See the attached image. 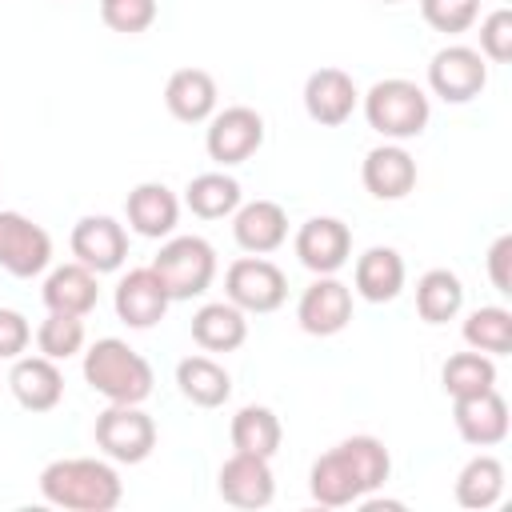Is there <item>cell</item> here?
<instances>
[{
  "label": "cell",
  "instance_id": "cell-1",
  "mask_svg": "<svg viewBox=\"0 0 512 512\" xmlns=\"http://www.w3.org/2000/svg\"><path fill=\"white\" fill-rule=\"evenodd\" d=\"M392 472V456L376 436H348L324 456H316L308 472L312 500L324 508H348L360 496L376 492Z\"/></svg>",
  "mask_w": 512,
  "mask_h": 512
},
{
  "label": "cell",
  "instance_id": "cell-2",
  "mask_svg": "<svg viewBox=\"0 0 512 512\" xmlns=\"http://www.w3.org/2000/svg\"><path fill=\"white\" fill-rule=\"evenodd\" d=\"M40 496L68 512H112L124 500V484L108 460L68 456L40 472Z\"/></svg>",
  "mask_w": 512,
  "mask_h": 512
},
{
  "label": "cell",
  "instance_id": "cell-3",
  "mask_svg": "<svg viewBox=\"0 0 512 512\" xmlns=\"http://www.w3.org/2000/svg\"><path fill=\"white\" fill-rule=\"evenodd\" d=\"M84 380L108 404H144L156 384L152 364L116 336H104L84 352Z\"/></svg>",
  "mask_w": 512,
  "mask_h": 512
},
{
  "label": "cell",
  "instance_id": "cell-4",
  "mask_svg": "<svg viewBox=\"0 0 512 512\" xmlns=\"http://www.w3.org/2000/svg\"><path fill=\"white\" fill-rule=\"evenodd\" d=\"M428 116H432V104H428V92L416 80L388 76V80H376L364 92V120L384 140H412V136H420L428 128Z\"/></svg>",
  "mask_w": 512,
  "mask_h": 512
},
{
  "label": "cell",
  "instance_id": "cell-5",
  "mask_svg": "<svg viewBox=\"0 0 512 512\" xmlns=\"http://www.w3.org/2000/svg\"><path fill=\"white\" fill-rule=\"evenodd\" d=\"M152 272L160 276V284L168 288L172 300H192L204 296L216 280V252L204 236H172L168 244H160Z\"/></svg>",
  "mask_w": 512,
  "mask_h": 512
},
{
  "label": "cell",
  "instance_id": "cell-6",
  "mask_svg": "<svg viewBox=\"0 0 512 512\" xmlns=\"http://www.w3.org/2000/svg\"><path fill=\"white\" fill-rule=\"evenodd\" d=\"M96 448L116 464H140L156 448V424L140 404H108L96 416Z\"/></svg>",
  "mask_w": 512,
  "mask_h": 512
},
{
  "label": "cell",
  "instance_id": "cell-7",
  "mask_svg": "<svg viewBox=\"0 0 512 512\" xmlns=\"http://www.w3.org/2000/svg\"><path fill=\"white\" fill-rule=\"evenodd\" d=\"M224 296L240 312L264 316V312H276L288 300V276L264 256H240L224 272Z\"/></svg>",
  "mask_w": 512,
  "mask_h": 512
},
{
  "label": "cell",
  "instance_id": "cell-8",
  "mask_svg": "<svg viewBox=\"0 0 512 512\" xmlns=\"http://www.w3.org/2000/svg\"><path fill=\"white\" fill-rule=\"evenodd\" d=\"M264 144V116L248 104H232L224 112L208 116V136L204 148L220 168L244 164L248 156H256V148Z\"/></svg>",
  "mask_w": 512,
  "mask_h": 512
},
{
  "label": "cell",
  "instance_id": "cell-9",
  "mask_svg": "<svg viewBox=\"0 0 512 512\" xmlns=\"http://www.w3.org/2000/svg\"><path fill=\"white\" fill-rule=\"evenodd\" d=\"M52 264V236L24 212H0V268L16 280H32Z\"/></svg>",
  "mask_w": 512,
  "mask_h": 512
},
{
  "label": "cell",
  "instance_id": "cell-10",
  "mask_svg": "<svg viewBox=\"0 0 512 512\" xmlns=\"http://www.w3.org/2000/svg\"><path fill=\"white\" fill-rule=\"evenodd\" d=\"M484 84H488V64L468 44H448L428 64V88L444 104H468L484 92Z\"/></svg>",
  "mask_w": 512,
  "mask_h": 512
},
{
  "label": "cell",
  "instance_id": "cell-11",
  "mask_svg": "<svg viewBox=\"0 0 512 512\" xmlns=\"http://www.w3.org/2000/svg\"><path fill=\"white\" fill-rule=\"evenodd\" d=\"M296 256L316 276H336L352 256V228L336 216H312L296 232Z\"/></svg>",
  "mask_w": 512,
  "mask_h": 512
},
{
  "label": "cell",
  "instance_id": "cell-12",
  "mask_svg": "<svg viewBox=\"0 0 512 512\" xmlns=\"http://www.w3.org/2000/svg\"><path fill=\"white\" fill-rule=\"evenodd\" d=\"M296 320L308 336H336L352 320V288L336 276H316L296 304Z\"/></svg>",
  "mask_w": 512,
  "mask_h": 512
},
{
  "label": "cell",
  "instance_id": "cell-13",
  "mask_svg": "<svg viewBox=\"0 0 512 512\" xmlns=\"http://www.w3.org/2000/svg\"><path fill=\"white\" fill-rule=\"evenodd\" d=\"M216 488H220L224 504H232V508H268L276 496L272 464L264 456H252V452H232L220 464Z\"/></svg>",
  "mask_w": 512,
  "mask_h": 512
},
{
  "label": "cell",
  "instance_id": "cell-14",
  "mask_svg": "<svg viewBox=\"0 0 512 512\" xmlns=\"http://www.w3.org/2000/svg\"><path fill=\"white\" fill-rule=\"evenodd\" d=\"M72 256L96 276L116 272L128 260V232L112 216H84L72 228Z\"/></svg>",
  "mask_w": 512,
  "mask_h": 512
},
{
  "label": "cell",
  "instance_id": "cell-15",
  "mask_svg": "<svg viewBox=\"0 0 512 512\" xmlns=\"http://www.w3.org/2000/svg\"><path fill=\"white\" fill-rule=\"evenodd\" d=\"M360 104V92L344 68H316L304 80V112L320 128H340Z\"/></svg>",
  "mask_w": 512,
  "mask_h": 512
},
{
  "label": "cell",
  "instance_id": "cell-16",
  "mask_svg": "<svg viewBox=\"0 0 512 512\" xmlns=\"http://www.w3.org/2000/svg\"><path fill=\"white\" fill-rule=\"evenodd\" d=\"M112 304H116V316H120L128 328H152V324L164 320L172 296H168V288L160 284V276H156L152 264H148V268H132L128 276H120Z\"/></svg>",
  "mask_w": 512,
  "mask_h": 512
},
{
  "label": "cell",
  "instance_id": "cell-17",
  "mask_svg": "<svg viewBox=\"0 0 512 512\" xmlns=\"http://www.w3.org/2000/svg\"><path fill=\"white\" fill-rule=\"evenodd\" d=\"M452 420L464 444L472 448H496L508 436V404L496 388L452 400Z\"/></svg>",
  "mask_w": 512,
  "mask_h": 512
},
{
  "label": "cell",
  "instance_id": "cell-18",
  "mask_svg": "<svg viewBox=\"0 0 512 512\" xmlns=\"http://www.w3.org/2000/svg\"><path fill=\"white\" fill-rule=\"evenodd\" d=\"M8 388L16 404L28 412H52L64 400V376L48 356H16L8 372Z\"/></svg>",
  "mask_w": 512,
  "mask_h": 512
},
{
  "label": "cell",
  "instance_id": "cell-19",
  "mask_svg": "<svg viewBox=\"0 0 512 512\" xmlns=\"http://www.w3.org/2000/svg\"><path fill=\"white\" fill-rule=\"evenodd\" d=\"M124 212H128V228L144 240H160V236H172L176 220H180V200L168 184H156V180H144L128 192L124 200Z\"/></svg>",
  "mask_w": 512,
  "mask_h": 512
},
{
  "label": "cell",
  "instance_id": "cell-20",
  "mask_svg": "<svg viewBox=\"0 0 512 512\" xmlns=\"http://www.w3.org/2000/svg\"><path fill=\"white\" fill-rule=\"evenodd\" d=\"M232 236L244 252L268 256L288 240V216L276 200H252L232 212Z\"/></svg>",
  "mask_w": 512,
  "mask_h": 512
},
{
  "label": "cell",
  "instance_id": "cell-21",
  "mask_svg": "<svg viewBox=\"0 0 512 512\" xmlns=\"http://www.w3.org/2000/svg\"><path fill=\"white\" fill-rule=\"evenodd\" d=\"M360 180L376 200H404L416 188V160L400 144H380L364 156Z\"/></svg>",
  "mask_w": 512,
  "mask_h": 512
},
{
  "label": "cell",
  "instance_id": "cell-22",
  "mask_svg": "<svg viewBox=\"0 0 512 512\" xmlns=\"http://www.w3.org/2000/svg\"><path fill=\"white\" fill-rule=\"evenodd\" d=\"M164 104L180 124H204L216 112V80L204 68H180L164 84Z\"/></svg>",
  "mask_w": 512,
  "mask_h": 512
},
{
  "label": "cell",
  "instance_id": "cell-23",
  "mask_svg": "<svg viewBox=\"0 0 512 512\" xmlns=\"http://www.w3.org/2000/svg\"><path fill=\"white\" fill-rule=\"evenodd\" d=\"M100 300V288H96V272L84 268L80 260L72 264H60L48 272L44 280V304L48 312H72V316H88Z\"/></svg>",
  "mask_w": 512,
  "mask_h": 512
},
{
  "label": "cell",
  "instance_id": "cell-24",
  "mask_svg": "<svg viewBox=\"0 0 512 512\" xmlns=\"http://www.w3.org/2000/svg\"><path fill=\"white\" fill-rule=\"evenodd\" d=\"M352 284H356V296H364L368 304H388L400 296L404 288V260L396 248H368L360 260H356V272H352Z\"/></svg>",
  "mask_w": 512,
  "mask_h": 512
},
{
  "label": "cell",
  "instance_id": "cell-25",
  "mask_svg": "<svg viewBox=\"0 0 512 512\" xmlns=\"http://www.w3.org/2000/svg\"><path fill=\"white\" fill-rule=\"evenodd\" d=\"M192 340L204 352H236L248 340V320L232 300H216L196 308L192 316Z\"/></svg>",
  "mask_w": 512,
  "mask_h": 512
},
{
  "label": "cell",
  "instance_id": "cell-26",
  "mask_svg": "<svg viewBox=\"0 0 512 512\" xmlns=\"http://www.w3.org/2000/svg\"><path fill=\"white\" fill-rule=\"evenodd\" d=\"M176 384L196 408H220L232 396V376L212 356H184L176 364Z\"/></svg>",
  "mask_w": 512,
  "mask_h": 512
},
{
  "label": "cell",
  "instance_id": "cell-27",
  "mask_svg": "<svg viewBox=\"0 0 512 512\" xmlns=\"http://www.w3.org/2000/svg\"><path fill=\"white\" fill-rule=\"evenodd\" d=\"M464 308V284L448 268H428L416 280V312L424 324H448Z\"/></svg>",
  "mask_w": 512,
  "mask_h": 512
},
{
  "label": "cell",
  "instance_id": "cell-28",
  "mask_svg": "<svg viewBox=\"0 0 512 512\" xmlns=\"http://www.w3.org/2000/svg\"><path fill=\"white\" fill-rule=\"evenodd\" d=\"M280 440H284V428H280V416L264 404H244L236 416H232V448L236 452H252V456H264L272 460L280 452Z\"/></svg>",
  "mask_w": 512,
  "mask_h": 512
},
{
  "label": "cell",
  "instance_id": "cell-29",
  "mask_svg": "<svg viewBox=\"0 0 512 512\" xmlns=\"http://www.w3.org/2000/svg\"><path fill=\"white\" fill-rule=\"evenodd\" d=\"M504 496V464L496 456H472L456 476V504L484 512Z\"/></svg>",
  "mask_w": 512,
  "mask_h": 512
},
{
  "label": "cell",
  "instance_id": "cell-30",
  "mask_svg": "<svg viewBox=\"0 0 512 512\" xmlns=\"http://www.w3.org/2000/svg\"><path fill=\"white\" fill-rule=\"evenodd\" d=\"M184 204L200 220H224L240 208V184L228 172H200L184 188Z\"/></svg>",
  "mask_w": 512,
  "mask_h": 512
},
{
  "label": "cell",
  "instance_id": "cell-31",
  "mask_svg": "<svg viewBox=\"0 0 512 512\" xmlns=\"http://www.w3.org/2000/svg\"><path fill=\"white\" fill-rule=\"evenodd\" d=\"M440 384H444V392H448L452 400L488 392V388H496V364H492V356H484V352H476V348H472V352H456V356L444 360Z\"/></svg>",
  "mask_w": 512,
  "mask_h": 512
},
{
  "label": "cell",
  "instance_id": "cell-32",
  "mask_svg": "<svg viewBox=\"0 0 512 512\" xmlns=\"http://www.w3.org/2000/svg\"><path fill=\"white\" fill-rule=\"evenodd\" d=\"M464 340L468 348L484 356H508L512 352V312L500 304H484L464 320Z\"/></svg>",
  "mask_w": 512,
  "mask_h": 512
},
{
  "label": "cell",
  "instance_id": "cell-33",
  "mask_svg": "<svg viewBox=\"0 0 512 512\" xmlns=\"http://www.w3.org/2000/svg\"><path fill=\"white\" fill-rule=\"evenodd\" d=\"M36 348L48 360H68L84 348V316L72 312H48L36 328Z\"/></svg>",
  "mask_w": 512,
  "mask_h": 512
},
{
  "label": "cell",
  "instance_id": "cell-34",
  "mask_svg": "<svg viewBox=\"0 0 512 512\" xmlns=\"http://www.w3.org/2000/svg\"><path fill=\"white\" fill-rule=\"evenodd\" d=\"M100 20L120 36H140L156 24V0H100Z\"/></svg>",
  "mask_w": 512,
  "mask_h": 512
},
{
  "label": "cell",
  "instance_id": "cell-35",
  "mask_svg": "<svg viewBox=\"0 0 512 512\" xmlns=\"http://www.w3.org/2000/svg\"><path fill=\"white\" fill-rule=\"evenodd\" d=\"M420 16L436 28V32H468L480 16V0H420Z\"/></svg>",
  "mask_w": 512,
  "mask_h": 512
},
{
  "label": "cell",
  "instance_id": "cell-36",
  "mask_svg": "<svg viewBox=\"0 0 512 512\" xmlns=\"http://www.w3.org/2000/svg\"><path fill=\"white\" fill-rule=\"evenodd\" d=\"M484 60L492 64H508L512 60V12L508 8H496L480 20V48H476Z\"/></svg>",
  "mask_w": 512,
  "mask_h": 512
},
{
  "label": "cell",
  "instance_id": "cell-37",
  "mask_svg": "<svg viewBox=\"0 0 512 512\" xmlns=\"http://www.w3.org/2000/svg\"><path fill=\"white\" fill-rule=\"evenodd\" d=\"M28 340H32V328H28L24 312H16V308H0V360H16V356H24Z\"/></svg>",
  "mask_w": 512,
  "mask_h": 512
},
{
  "label": "cell",
  "instance_id": "cell-38",
  "mask_svg": "<svg viewBox=\"0 0 512 512\" xmlns=\"http://www.w3.org/2000/svg\"><path fill=\"white\" fill-rule=\"evenodd\" d=\"M508 264H512V236H496V244L488 248V280L496 292H512V276H508Z\"/></svg>",
  "mask_w": 512,
  "mask_h": 512
},
{
  "label": "cell",
  "instance_id": "cell-39",
  "mask_svg": "<svg viewBox=\"0 0 512 512\" xmlns=\"http://www.w3.org/2000/svg\"><path fill=\"white\" fill-rule=\"evenodd\" d=\"M380 4H400V0H380Z\"/></svg>",
  "mask_w": 512,
  "mask_h": 512
}]
</instances>
